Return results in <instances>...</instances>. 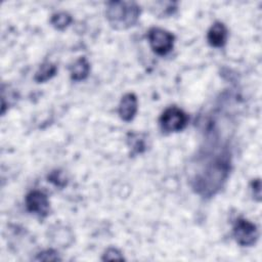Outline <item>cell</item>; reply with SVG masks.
Returning a JSON list of instances; mask_svg holds the SVG:
<instances>
[{"label":"cell","instance_id":"obj_3","mask_svg":"<svg viewBox=\"0 0 262 262\" xmlns=\"http://www.w3.org/2000/svg\"><path fill=\"white\" fill-rule=\"evenodd\" d=\"M233 236L243 247L253 246L259 236L257 226L245 218H237L233 225Z\"/></svg>","mask_w":262,"mask_h":262},{"label":"cell","instance_id":"obj_14","mask_svg":"<svg viewBox=\"0 0 262 262\" xmlns=\"http://www.w3.org/2000/svg\"><path fill=\"white\" fill-rule=\"evenodd\" d=\"M252 189L253 192L256 190V192L254 193V196L257 198L258 201H260V196H261V182L259 179H255L252 181Z\"/></svg>","mask_w":262,"mask_h":262},{"label":"cell","instance_id":"obj_10","mask_svg":"<svg viewBox=\"0 0 262 262\" xmlns=\"http://www.w3.org/2000/svg\"><path fill=\"white\" fill-rule=\"evenodd\" d=\"M51 25L57 30L66 29L72 23V16L64 11H59L51 16Z\"/></svg>","mask_w":262,"mask_h":262},{"label":"cell","instance_id":"obj_12","mask_svg":"<svg viewBox=\"0 0 262 262\" xmlns=\"http://www.w3.org/2000/svg\"><path fill=\"white\" fill-rule=\"evenodd\" d=\"M102 260H124L121 252L115 248H108L103 254Z\"/></svg>","mask_w":262,"mask_h":262},{"label":"cell","instance_id":"obj_1","mask_svg":"<svg viewBox=\"0 0 262 262\" xmlns=\"http://www.w3.org/2000/svg\"><path fill=\"white\" fill-rule=\"evenodd\" d=\"M105 15L112 28L126 30L138 20L140 6L132 1H111L106 5Z\"/></svg>","mask_w":262,"mask_h":262},{"label":"cell","instance_id":"obj_7","mask_svg":"<svg viewBox=\"0 0 262 262\" xmlns=\"http://www.w3.org/2000/svg\"><path fill=\"white\" fill-rule=\"evenodd\" d=\"M208 42L213 47H222L227 40V29L221 21L214 23L207 34Z\"/></svg>","mask_w":262,"mask_h":262},{"label":"cell","instance_id":"obj_6","mask_svg":"<svg viewBox=\"0 0 262 262\" xmlns=\"http://www.w3.org/2000/svg\"><path fill=\"white\" fill-rule=\"evenodd\" d=\"M137 97L134 93H126L119 104L120 118L126 122L131 121L137 112Z\"/></svg>","mask_w":262,"mask_h":262},{"label":"cell","instance_id":"obj_8","mask_svg":"<svg viewBox=\"0 0 262 262\" xmlns=\"http://www.w3.org/2000/svg\"><path fill=\"white\" fill-rule=\"evenodd\" d=\"M90 71V64L86 57H79L71 67V79L73 81H82L88 77Z\"/></svg>","mask_w":262,"mask_h":262},{"label":"cell","instance_id":"obj_5","mask_svg":"<svg viewBox=\"0 0 262 262\" xmlns=\"http://www.w3.org/2000/svg\"><path fill=\"white\" fill-rule=\"evenodd\" d=\"M26 207L29 212L44 217L49 211V201L44 192L32 190L26 196Z\"/></svg>","mask_w":262,"mask_h":262},{"label":"cell","instance_id":"obj_9","mask_svg":"<svg viewBox=\"0 0 262 262\" xmlns=\"http://www.w3.org/2000/svg\"><path fill=\"white\" fill-rule=\"evenodd\" d=\"M57 71V68L55 64L47 61L41 64V67L39 68V70L36 72L35 75V81L38 83H42L45 82L47 80H49L50 78H52L55 73Z\"/></svg>","mask_w":262,"mask_h":262},{"label":"cell","instance_id":"obj_4","mask_svg":"<svg viewBox=\"0 0 262 262\" xmlns=\"http://www.w3.org/2000/svg\"><path fill=\"white\" fill-rule=\"evenodd\" d=\"M147 39L154 52L165 55L174 45V36L169 31L161 28H151L147 33Z\"/></svg>","mask_w":262,"mask_h":262},{"label":"cell","instance_id":"obj_13","mask_svg":"<svg viewBox=\"0 0 262 262\" xmlns=\"http://www.w3.org/2000/svg\"><path fill=\"white\" fill-rule=\"evenodd\" d=\"M48 179L49 181L53 182L55 185H58V186H63L67 181L63 177H61V172H58V171H55V172H52L49 176H48Z\"/></svg>","mask_w":262,"mask_h":262},{"label":"cell","instance_id":"obj_2","mask_svg":"<svg viewBox=\"0 0 262 262\" xmlns=\"http://www.w3.org/2000/svg\"><path fill=\"white\" fill-rule=\"evenodd\" d=\"M188 121L187 115L177 106L166 108L160 117V126L164 132H177L182 130Z\"/></svg>","mask_w":262,"mask_h":262},{"label":"cell","instance_id":"obj_11","mask_svg":"<svg viewBox=\"0 0 262 262\" xmlns=\"http://www.w3.org/2000/svg\"><path fill=\"white\" fill-rule=\"evenodd\" d=\"M36 260H42V261H57L60 260L58 255L53 250H46L40 254H38Z\"/></svg>","mask_w":262,"mask_h":262}]
</instances>
